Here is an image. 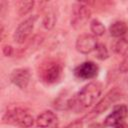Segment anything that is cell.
I'll use <instances>...</instances> for the list:
<instances>
[{
  "instance_id": "obj_1",
  "label": "cell",
  "mask_w": 128,
  "mask_h": 128,
  "mask_svg": "<svg viewBox=\"0 0 128 128\" xmlns=\"http://www.w3.org/2000/svg\"><path fill=\"white\" fill-rule=\"evenodd\" d=\"M101 92L102 86L100 83L89 82L67 101V106L75 112H79L94 104L101 95Z\"/></svg>"
},
{
  "instance_id": "obj_2",
  "label": "cell",
  "mask_w": 128,
  "mask_h": 128,
  "mask_svg": "<svg viewBox=\"0 0 128 128\" xmlns=\"http://www.w3.org/2000/svg\"><path fill=\"white\" fill-rule=\"evenodd\" d=\"M2 122L5 124L17 125L22 128H30L34 124V118L22 107H11L4 113Z\"/></svg>"
},
{
  "instance_id": "obj_3",
  "label": "cell",
  "mask_w": 128,
  "mask_h": 128,
  "mask_svg": "<svg viewBox=\"0 0 128 128\" xmlns=\"http://www.w3.org/2000/svg\"><path fill=\"white\" fill-rule=\"evenodd\" d=\"M63 73V66L61 62L56 59H47L40 64L39 77L46 84L57 83Z\"/></svg>"
},
{
  "instance_id": "obj_4",
  "label": "cell",
  "mask_w": 128,
  "mask_h": 128,
  "mask_svg": "<svg viewBox=\"0 0 128 128\" xmlns=\"http://www.w3.org/2000/svg\"><path fill=\"white\" fill-rule=\"evenodd\" d=\"M37 19H38L37 15L29 16L28 18H26L24 21H22L17 26V28L15 29V32L13 34V39L16 43L23 44L28 40V38L30 37V35L33 32V29H34Z\"/></svg>"
},
{
  "instance_id": "obj_5",
  "label": "cell",
  "mask_w": 128,
  "mask_h": 128,
  "mask_svg": "<svg viewBox=\"0 0 128 128\" xmlns=\"http://www.w3.org/2000/svg\"><path fill=\"white\" fill-rule=\"evenodd\" d=\"M91 16L90 8L83 2H76L71 13V26L75 29L83 27Z\"/></svg>"
},
{
  "instance_id": "obj_6",
  "label": "cell",
  "mask_w": 128,
  "mask_h": 128,
  "mask_svg": "<svg viewBox=\"0 0 128 128\" xmlns=\"http://www.w3.org/2000/svg\"><path fill=\"white\" fill-rule=\"evenodd\" d=\"M120 98V92L118 91V89H113L110 90L97 104L96 106L91 110V112L89 113V115H87V118H94L97 115L103 113L104 111H106L114 102H116L118 99Z\"/></svg>"
},
{
  "instance_id": "obj_7",
  "label": "cell",
  "mask_w": 128,
  "mask_h": 128,
  "mask_svg": "<svg viewBox=\"0 0 128 128\" xmlns=\"http://www.w3.org/2000/svg\"><path fill=\"white\" fill-rule=\"evenodd\" d=\"M128 115V108L124 104L115 105L112 111L104 119V125L107 127H114L124 121Z\"/></svg>"
},
{
  "instance_id": "obj_8",
  "label": "cell",
  "mask_w": 128,
  "mask_h": 128,
  "mask_svg": "<svg viewBox=\"0 0 128 128\" xmlns=\"http://www.w3.org/2000/svg\"><path fill=\"white\" fill-rule=\"evenodd\" d=\"M98 41L92 34H81L77 37L75 47L76 50L81 54H89L96 49Z\"/></svg>"
},
{
  "instance_id": "obj_9",
  "label": "cell",
  "mask_w": 128,
  "mask_h": 128,
  "mask_svg": "<svg viewBox=\"0 0 128 128\" xmlns=\"http://www.w3.org/2000/svg\"><path fill=\"white\" fill-rule=\"evenodd\" d=\"M98 66L92 61H85L74 69V75L82 80H90L97 76Z\"/></svg>"
},
{
  "instance_id": "obj_10",
  "label": "cell",
  "mask_w": 128,
  "mask_h": 128,
  "mask_svg": "<svg viewBox=\"0 0 128 128\" xmlns=\"http://www.w3.org/2000/svg\"><path fill=\"white\" fill-rule=\"evenodd\" d=\"M30 70L26 67L16 68L10 74L11 82L20 89H26L30 83Z\"/></svg>"
},
{
  "instance_id": "obj_11",
  "label": "cell",
  "mask_w": 128,
  "mask_h": 128,
  "mask_svg": "<svg viewBox=\"0 0 128 128\" xmlns=\"http://www.w3.org/2000/svg\"><path fill=\"white\" fill-rule=\"evenodd\" d=\"M35 121L39 128H56L58 117L53 111L47 110L39 114Z\"/></svg>"
},
{
  "instance_id": "obj_12",
  "label": "cell",
  "mask_w": 128,
  "mask_h": 128,
  "mask_svg": "<svg viewBox=\"0 0 128 128\" xmlns=\"http://www.w3.org/2000/svg\"><path fill=\"white\" fill-rule=\"evenodd\" d=\"M128 31V25L124 21H115L109 26V33L115 38L124 37Z\"/></svg>"
},
{
  "instance_id": "obj_13",
  "label": "cell",
  "mask_w": 128,
  "mask_h": 128,
  "mask_svg": "<svg viewBox=\"0 0 128 128\" xmlns=\"http://www.w3.org/2000/svg\"><path fill=\"white\" fill-rule=\"evenodd\" d=\"M113 50L118 55H126L128 53V38H118L113 44Z\"/></svg>"
},
{
  "instance_id": "obj_14",
  "label": "cell",
  "mask_w": 128,
  "mask_h": 128,
  "mask_svg": "<svg viewBox=\"0 0 128 128\" xmlns=\"http://www.w3.org/2000/svg\"><path fill=\"white\" fill-rule=\"evenodd\" d=\"M90 30L92 32V35H94L95 37L102 36L105 33V26L98 19H93L90 23Z\"/></svg>"
},
{
  "instance_id": "obj_15",
  "label": "cell",
  "mask_w": 128,
  "mask_h": 128,
  "mask_svg": "<svg viewBox=\"0 0 128 128\" xmlns=\"http://www.w3.org/2000/svg\"><path fill=\"white\" fill-rule=\"evenodd\" d=\"M34 1H20L17 3V11L20 16H24L28 14L34 7Z\"/></svg>"
},
{
  "instance_id": "obj_16",
  "label": "cell",
  "mask_w": 128,
  "mask_h": 128,
  "mask_svg": "<svg viewBox=\"0 0 128 128\" xmlns=\"http://www.w3.org/2000/svg\"><path fill=\"white\" fill-rule=\"evenodd\" d=\"M56 21H57V17H56V15H55L54 11L50 10V11H48V12L45 14V16H44V18H43V21H42V24H43V27H44L45 29L50 30V29H52V28L54 27Z\"/></svg>"
},
{
  "instance_id": "obj_17",
  "label": "cell",
  "mask_w": 128,
  "mask_h": 128,
  "mask_svg": "<svg viewBox=\"0 0 128 128\" xmlns=\"http://www.w3.org/2000/svg\"><path fill=\"white\" fill-rule=\"evenodd\" d=\"M95 51H96V57L99 60H106L109 57L108 49L103 43H98Z\"/></svg>"
},
{
  "instance_id": "obj_18",
  "label": "cell",
  "mask_w": 128,
  "mask_h": 128,
  "mask_svg": "<svg viewBox=\"0 0 128 128\" xmlns=\"http://www.w3.org/2000/svg\"><path fill=\"white\" fill-rule=\"evenodd\" d=\"M119 71L121 73H127L128 72V55L120 63V65H119Z\"/></svg>"
},
{
  "instance_id": "obj_19",
  "label": "cell",
  "mask_w": 128,
  "mask_h": 128,
  "mask_svg": "<svg viewBox=\"0 0 128 128\" xmlns=\"http://www.w3.org/2000/svg\"><path fill=\"white\" fill-rule=\"evenodd\" d=\"M2 51H3V54L5 56L10 57V56H12L14 50H13V47L12 46H10V45H4L3 48H2Z\"/></svg>"
},
{
  "instance_id": "obj_20",
  "label": "cell",
  "mask_w": 128,
  "mask_h": 128,
  "mask_svg": "<svg viewBox=\"0 0 128 128\" xmlns=\"http://www.w3.org/2000/svg\"><path fill=\"white\" fill-rule=\"evenodd\" d=\"M88 128H105V125H102L100 123H92L88 126Z\"/></svg>"
},
{
  "instance_id": "obj_21",
  "label": "cell",
  "mask_w": 128,
  "mask_h": 128,
  "mask_svg": "<svg viewBox=\"0 0 128 128\" xmlns=\"http://www.w3.org/2000/svg\"><path fill=\"white\" fill-rule=\"evenodd\" d=\"M114 128H128V124L125 123V122H122V123H120V124L114 126Z\"/></svg>"
}]
</instances>
